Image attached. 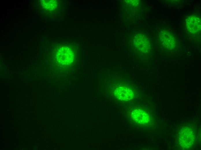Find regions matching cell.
Segmentation results:
<instances>
[{
  "label": "cell",
  "mask_w": 201,
  "mask_h": 150,
  "mask_svg": "<svg viewBox=\"0 0 201 150\" xmlns=\"http://www.w3.org/2000/svg\"><path fill=\"white\" fill-rule=\"evenodd\" d=\"M74 55L73 51L69 47L63 46L57 51L56 56L57 61L62 65H69L73 61Z\"/></svg>",
  "instance_id": "cell-2"
},
{
  "label": "cell",
  "mask_w": 201,
  "mask_h": 150,
  "mask_svg": "<svg viewBox=\"0 0 201 150\" xmlns=\"http://www.w3.org/2000/svg\"><path fill=\"white\" fill-rule=\"evenodd\" d=\"M159 38L162 44L168 49L174 48L176 40L172 34L169 32L163 30L160 32Z\"/></svg>",
  "instance_id": "cell-3"
},
{
  "label": "cell",
  "mask_w": 201,
  "mask_h": 150,
  "mask_svg": "<svg viewBox=\"0 0 201 150\" xmlns=\"http://www.w3.org/2000/svg\"><path fill=\"white\" fill-rule=\"evenodd\" d=\"M186 25L187 29L190 33H198L201 30V18L197 15L190 16L186 19Z\"/></svg>",
  "instance_id": "cell-4"
},
{
  "label": "cell",
  "mask_w": 201,
  "mask_h": 150,
  "mask_svg": "<svg viewBox=\"0 0 201 150\" xmlns=\"http://www.w3.org/2000/svg\"><path fill=\"white\" fill-rule=\"evenodd\" d=\"M194 141V134L192 130L185 127L180 131L178 135V141L180 146L185 149L190 148Z\"/></svg>",
  "instance_id": "cell-1"
},
{
  "label": "cell",
  "mask_w": 201,
  "mask_h": 150,
  "mask_svg": "<svg viewBox=\"0 0 201 150\" xmlns=\"http://www.w3.org/2000/svg\"><path fill=\"white\" fill-rule=\"evenodd\" d=\"M42 7L45 9L52 11L55 10L57 6V3L55 1L42 0L41 1Z\"/></svg>",
  "instance_id": "cell-8"
},
{
  "label": "cell",
  "mask_w": 201,
  "mask_h": 150,
  "mask_svg": "<svg viewBox=\"0 0 201 150\" xmlns=\"http://www.w3.org/2000/svg\"><path fill=\"white\" fill-rule=\"evenodd\" d=\"M114 94L118 99L122 101H128L132 99L134 93L131 89L126 87L120 86L115 90Z\"/></svg>",
  "instance_id": "cell-5"
},
{
  "label": "cell",
  "mask_w": 201,
  "mask_h": 150,
  "mask_svg": "<svg viewBox=\"0 0 201 150\" xmlns=\"http://www.w3.org/2000/svg\"><path fill=\"white\" fill-rule=\"evenodd\" d=\"M134 44L139 50L143 52H146L150 48V43L146 36L143 34H138L135 37Z\"/></svg>",
  "instance_id": "cell-6"
},
{
  "label": "cell",
  "mask_w": 201,
  "mask_h": 150,
  "mask_svg": "<svg viewBox=\"0 0 201 150\" xmlns=\"http://www.w3.org/2000/svg\"><path fill=\"white\" fill-rule=\"evenodd\" d=\"M132 117L137 123L142 125L148 123L150 117L148 114L144 110L139 109L134 110L132 112Z\"/></svg>",
  "instance_id": "cell-7"
}]
</instances>
